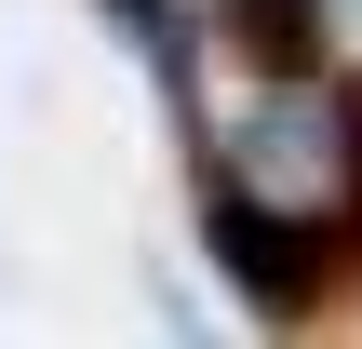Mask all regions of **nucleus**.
I'll return each mask as SVG.
<instances>
[{
	"instance_id": "3",
	"label": "nucleus",
	"mask_w": 362,
	"mask_h": 349,
	"mask_svg": "<svg viewBox=\"0 0 362 349\" xmlns=\"http://www.w3.org/2000/svg\"><path fill=\"white\" fill-rule=\"evenodd\" d=\"M322 121H336V188H362V67L322 81Z\"/></svg>"
},
{
	"instance_id": "4",
	"label": "nucleus",
	"mask_w": 362,
	"mask_h": 349,
	"mask_svg": "<svg viewBox=\"0 0 362 349\" xmlns=\"http://www.w3.org/2000/svg\"><path fill=\"white\" fill-rule=\"evenodd\" d=\"M282 349H296V336H282Z\"/></svg>"
},
{
	"instance_id": "2",
	"label": "nucleus",
	"mask_w": 362,
	"mask_h": 349,
	"mask_svg": "<svg viewBox=\"0 0 362 349\" xmlns=\"http://www.w3.org/2000/svg\"><path fill=\"white\" fill-rule=\"evenodd\" d=\"M215 40L255 94H309L336 81V0H215Z\"/></svg>"
},
{
	"instance_id": "1",
	"label": "nucleus",
	"mask_w": 362,
	"mask_h": 349,
	"mask_svg": "<svg viewBox=\"0 0 362 349\" xmlns=\"http://www.w3.org/2000/svg\"><path fill=\"white\" fill-rule=\"evenodd\" d=\"M202 269H215V296L242 309V323H269V336H309L336 296H349V256H336V215L322 202H282V188H255V175H202Z\"/></svg>"
}]
</instances>
